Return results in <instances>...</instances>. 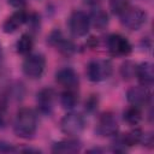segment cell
Masks as SVG:
<instances>
[{
  "mask_svg": "<svg viewBox=\"0 0 154 154\" xmlns=\"http://www.w3.org/2000/svg\"><path fill=\"white\" fill-rule=\"evenodd\" d=\"M14 152H18V149L14 148L11 143L0 141V153H14Z\"/></svg>",
  "mask_w": 154,
  "mask_h": 154,
  "instance_id": "obj_24",
  "label": "cell"
},
{
  "mask_svg": "<svg viewBox=\"0 0 154 154\" xmlns=\"http://www.w3.org/2000/svg\"><path fill=\"white\" fill-rule=\"evenodd\" d=\"M8 122V101L5 95H0V128H5Z\"/></svg>",
  "mask_w": 154,
  "mask_h": 154,
  "instance_id": "obj_20",
  "label": "cell"
},
{
  "mask_svg": "<svg viewBox=\"0 0 154 154\" xmlns=\"http://www.w3.org/2000/svg\"><path fill=\"white\" fill-rule=\"evenodd\" d=\"M107 48L112 55L126 57L131 53L132 46L129 40L120 34H112L107 37Z\"/></svg>",
  "mask_w": 154,
  "mask_h": 154,
  "instance_id": "obj_7",
  "label": "cell"
},
{
  "mask_svg": "<svg viewBox=\"0 0 154 154\" xmlns=\"http://www.w3.org/2000/svg\"><path fill=\"white\" fill-rule=\"evenodd\" d=\"M88 16H89L90 25H93L96 30H103L108 25V16H107V13L102 8H100L97 6H95L91 10L90 14H88Z\"/></svg>",
  "mask_w": 154,
  "mask_h": 154,
  "instance_id": "obj_16",
  "label": "cell"
},
{
  "mask_svg": "<svg viewBox=\"0 0 154 154\" xmlns=\"http://www.w3.org/2000/svg\"><path fill=\"white\" fill-rule=\"evenodd\" d=\"M135 71H136V65H134L130 61H126L125 64H123L122 66V75L125 78H130L132 76H135Z\"/></svg>",
  "mask_w": 154,
  "mask_h": 154,
  "instance_id": "obj_22",
  "label": "cell"
},
{
  "mask_svg": "<svg viewBox=\"0 0 154 154\" xmlns=\"http://www.w3.org/2000/svg\"><path fill=\"white\" fill-rule=\"evenodd\" d=\"M135 76L140 81V83L144 87H150L154 82V67L152 63L144 61L136 66Z\"/></svg>",
  "mask_w": 154,
  "mask_h": 154,
  "instance_id": "obj_14",
  "label": "cell"
},
{
  "mask_svg": "<svg viewBox=\"0 0 154 154\" xmlns=\"http://www.w3.org/2000/svg\"><path fill=\"white\" fill-rule=\"evenodd\" d=\"M7 2H8L12 7H14V8H17V10H20V8H23V7L25 6L26 0H7Z\"/></svg>",
  "mask_w": 154,
  "mask_h": 154,
  "instance_id": "obj_25",
  "label": "cell"
},
{
  "mask_svg": "<svg viewBox=\"0 0 154 154\" xmlns=\"http://www.w3.org/2000/svg\"><path fill=\"white\" fill-rule=\"evenodd\" d=\"M126 99L131 105L137 106V107H142L149 102L150 91H149L148 87H144L142 84L135 85V87H131L128 89Z\"/></svg>",
  "mask_w": 154,
  "mask_h": 154,
  "instance_id": "obj_10",
  "label": "cell"
},
{
  "mask_svg": "<svg viewBox=\"0 0 154 154\" xmlns=\"http://www.w3.org/2000/svg\"><path fill=\"white\" fill-rule=\"evenodd\" d=\"M118 128L119 126L116 117L109 112L101 114L96 123V132L102 137L116 136L118 132Z\"/></svg>",
  "mask_w": 154,
  "mask_h": 154,
  "instance_id": "obj_8",
  "label": "cell"
},
{
  "mask_svg": "<svg viewBox=\"0 0 154 154\" xmlns=\"http://www.w3.org/2000/svg\"><path fill=\"white\" fill-rule=\"evenodd\" d=\"M78 103V95L75 89H65L60 94V105L64 109L71 111Z\"/></svg>",
  "mask_w": 154,
  "mask_h": 154,
  "instance_id": "obj_17",
  "label": "cell"
},
{
  "mask_svg": "<svg viewBox=\"0 0 154 154\" xmlns=\"http://www.w3.org/2000/svg\"><path fill=\"white\" fill-rule=\"evenodd\" d=\"M60 128L64 134L69 136H77L84 130L85 119L82 114L77 112H70L61 119Z\"/></svg>",
  "mask_w": 154,
  "mask_h": 154,
  "instance_id": "obj_5",
  "label": "cell"
},
{
  "mask_svg": "<svg viewBox=\"0 0 154 154\" xmlns=\"http://www.w3.org/2000/svg\"><path fill=\"white\" fill-rule=\"evenodd\" d=\"M55 99H57V95H55L54 89L52 88L41 89L36 96V103H37L38 111L43 114H51L54 108Z\"/></svg>",
  "mask_w": 154,
  "mask_h": 154,
  "instance_id": "obj_9",
  "label": "cell"
},
{
  "mask_svg": "<svg viewBox=\"0 0 154 154\" xmlns=\"http://www.w3.org/2000/svg\"><path fill=\"white\" fill-rule=\"evenodd\" d=\"M122 24L128 28L129 30H138L141 29L147 22V13L141 7L137 6H129L120 16Z\"/></svg>",
  "mask_w": 154,
  "mask_h": 154,
  "instance_id": "obj_2",
  "label": "cell"
},
{
  "mask_svg": "<svg viewBox=\"0 0 154 154\" xmlns=\"http://www.w3.org/2000/svg\"><path fill=\"white\" fill-rule=\"evenodd\" d=\"M124 120L129 124V125H137L141 119H142V112H141V107L134 106L131 105L130 107H128L124 111Z\"/></svg>",
  "mask_w": 154,
  "mask_h": 154,
  "instance_id": "obj_19",
  "label": "cell"
},
{
  "mask_svg": "<svg viewBox=\"0 0 154 154\" xmlns=\"http://www.w3.org/2000/svg\"><path fill=\"white\" fill-rule=\"evenodd\" d=\"M37 117L31 108H20L13 120V131L20 138H30L36 132Z\"/></svg>",
  "mask_w": 154,
  "mask_h": 154,
  "instance_id": "obj_1",
  "label": "cell"
},
{
  "mask_svg": "<svg viewBox=\"0 0 154 154\" xmlns=\"http://www.w3.org/2000/svg\"><path fill=\"white\" fill-rule=\"evenodd\" d=\"M99 1H100V0H84V2H85V4L91 5V6H96V5L99 4Z\"/></svg>",
  "mask_w": 154,
  "mask_h": 154,
  "instance_id": "obj_26",
  "label": "cell"
},
{
  "mask_svg": "<svg viewBox=\"0 0 154 154\" xmlns=\"http://www.w3.org/2000/svg\"><path fill=\"white\" fill-rule=\"evenodd\" d=\"M69 28L73 36H85L90 29L89 16L83 11H73L69 18Z\"/></svg>",
  "mask_w": 154,
  "mask_h": 154,
  "instance_id": "obj_6",
  "label": "cell"
},
{
  "mask_svg": "<svg viewBox=\"0 0 154 154\" xmlns=\"http://www.w3.org/2000/svg\"><path fill=\"white\" fill-rule=\"evenodd\" d=\"M55 81L63 88H65V89H75V90H76V88L78 87V83H79V78H78L77 72L71 67L60 69L55 73Z\"/></svg>",
  "mask_w": 154,
  "mask_h": 154,
  "instance_id": "obj_12",
  "label": "cell"
},
{
  "mask_svg": "<svg viewBox=\"0 0 154 154\" xmlns=\"http://www.w3.org/2000/svg\"><path fill=\"white\" fill-rule=\"evenodd\" d=\"M45 67H46V59L40 53L28 54L22 65L24 75L31 79L40 78L45 72Z\"/></svg>",
  "mask_w": 154,
  "mask_h": 154,
  "instance_id": "obj_3",
  "label": "cell"
},
{
  "mask_svg": "<svg viewBox=\"0 0 154 154\" xmlns=\"http://www.w3.org/2000/svg\"><path fill=\"white\" fill-rule=\"evenodd\" d=\"M48 42L49 45H52L54 48H57L61 54H65V55H71L76 47L73 45L72 41H70L69 38H66L61 31L59 30H54L49 37H48Z\"/></svg>",
  "mask_w": 154,
  "mask_h": 154,
  "instance_id": "obj_11",
  "label": "cell"
},
{
  "mask_svg": "<svg viewBox=\"0 0 154 154\" xmlns=\"http://www.w3.org/2000/svg\"><path fill=\"white\" fill-rule=\"evenodd\" d=\"M97 108V97L95 95H91L88 101H85V109H88L89 112H93Z\"/></svg>",
  "mask_w": 154,
  "mask_h": 154,
  "instance_id": "obj_23",
  "label": "cell"
},
{
  "mask_svg": "<svg viewBox=\"0 0 154 154\" xmlns=\"http://www.w3.org/2000/svg\"><path fill=\"white\" fill-rule=\"evenodd\" d=\"M26 20H28V13L22 8L17 10L11 16H8L2 23V31L6 34H12L17 31L23 24H25Z\"/></svg>",
  "mask_w": 154,
  "mask_h": 154,
  "instance_id": "obj_13",
  "label": "cell"
},
{
  "mask_svg": "<svg viewBox=\"0 0 154 154\" xmlns=\"http://www.w3.org/2000/svg\"><path fill=\"white\" fill-rule=\"evenodd\" d=\"M32 48H34V40H32V37L29 34H23L19 37V40L17 41V43H16L17 53L22 54V55L30 54Z\"/></svg>",
  "mask_w": 154,
  "mask_h": 154,
  "instance_id": "obj_18",
  "label": "cell"
},
{
  "mask_svg": "<svg viewBox=\"0 0 154 154\" xmlns=\"http://www.w3.org/2000/svg\"><path fill=\"white\" fill-rule=\"evenodd\" d=\"M113 67L108 60H91L87 66V76L91 82H102L112 75Z\"/></svg>",
  "mask_w": 154,
  "mask_h": 154,
  "instance_id": "obj_4",
  "label": "cell"
},
{
  "mask_svg": "<svg viewBox=\"0 0 154 154\" xmlns=\"http://www.w3.org/2000/svg\"><path fill=\"white\" fill-rule=\"evenodd\" d=\"M109 6H111V10L114 14L120 16L130 6V4L128 0H111Z\"/></svg>",
  "mask_w": 154,
  "mask_h": 154,
  "instance_id": "obj_21",
  "label": "cell"
},
{
  "mask_svg": "<svg viewBox=\"0 0 154 154\" xmlns=\"http://www.w3.org/2000/svg\"><path fill=\"white\" fill-rule=\"evenodd\" d=\"M81 142L77 140H63L53 144L52 152L53 153H61V154H71V153H77L81 150Z\"/></svg>",
  "mask_w": 154,
  "mask_h": 154,
  "instance_id": "obj_15",
  "label": "cell"
}]
</instances>
